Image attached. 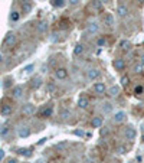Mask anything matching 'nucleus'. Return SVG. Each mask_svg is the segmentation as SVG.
<instances>
[{
    "label": "nucleus",
    "instance_id": "obj_38",
    "mask_svg": "<svg viewBox=\"0 0 144 163\" xmlns=\"http://www.w3.org/2000/svg\"><path fill=\"white\" fill-rule=\"evenodd\" d=\"M74 134H76V136H81V137L87 136V134H85V133H84L82 130H75V131H74Z\"/></svg>",
    "mask_w": 144,
    "mask_h": 163
},
{
    "label": "nucleus",
    "instance_id": "obj_26",
    "mask_svg": "<svg viewBox=\"0 0 144 163\" xmlns=\"http://www.w3.org/2000/svg\"><path fill=\"white\" fill-rule=\"evenodd\" d=\"M18 153L22 154V156H25V157H30L32 156V149H19Z\"/></svg>",
    "mask_w": 144,
    "mask_h": 163
},
{
    "label": "nucleus",
    "instance_id": "obj_21",
    "mask_svg": "<svg viewBox=\"0 0 144 163\" xmlns=\"http://www.w3.org/2000/svg\"><path fill=\"white\" fill-rule=\"evenodd\" d=\"M114 68H115L117 71H122V69L125 68V62H124V59H121V58L115 59V61H114Z\"/></svg>",
    "mask_w": 144,
    "mask_h": 163
},
{
    "label": "nucleus",
    "instance_id": "obj_44",
    "mask_svg": "<svg viewBox=\"0 0 144 163\" xmlns=\"http://www.w3.org/2000/svg\"><path fill=\"white\" fill-rule=\"evenodd\" d=\"M7 163H18V160H16V159H9Z\"/></svg>",
    "mask_w": 144,
    "mask_h": 163
},
{
    "label": "nucleus",
    "instance_id": "obj_6",
    "mask_svg": "<svg viewBox=\"0 0 144 163\" xmlns=\"http://www.w3.org/2000/svg\"><path fill=\"white\" fill-rule=\"evenodd\" d=\"M124 120H125V113H124V111H117V113H114L112 121H114L115 124H121V123H124Z\"/></svg>",
    "mask_w": 144,
    "mask_h": 163
},
{
    "label": "nucleus",
    "instance_id": "obj_34",
    "mask_svg": "<svg viewBox=\"0 0 144 163\" xmlns=\"http://www.w3.org/2000/svg\"><path fill=\"white\" fill-rule=\"evenodd\" d=\"M33 69H35V65H33V64H30V65L25 67V69H23V71H25L26 74H30V72H33Z\"/></svg>",
    "mask_w": 144,
    "mask_h": 163
},
{
    "label": "nucleus",
    "instance_id": "obj_37",
    "mask_svg": "<svg viewBox=\"0 0 144 163\" xmlns=\"http://www.w3.org/2000/svg\"><path fill=\"white\" fill-rule=\"evenodd\" d=\"M51 41H52V42H56V41H58V33H56V32H53V33L51 35Z\"/></svg>",
    "mask_w": 144,
    "mask_h": 163
},
{
    "label": "nucleus",
    "instance_id": "obj_42",
    "mask_svg": "<svg viewBox=\"0 0 144 163\" xmlns=\"http://www.w3.org/2000/svg\"><path fill=\"white\" fill-rule=\"evenodd\" d=\"M104 43H105V39H98V45L99 46H102Z\"/></svg>",
    "mask_w": 144,
    "mask_h": 163
},
{
    "label": "nucleus",
    "instance_id": "obj_27",
    "mask_svg": "<svg viewBox=\"0 0 144 163\" xmlns=\"http://www.w3.org/2000/svg\"><path fill=\"white\" fill-rule=\"evenodd\" d=\"M133 71H134L135 74H141V72L144 71V65H143L141 62H138V64H135V65H134Z\"/></svg>",
    "mask_w": 144,
    "mask_h": 163
},
{
    "label": "nucleus",
    "instance_id": "obj_18",
    "mask_svg": "<svg viewBox=\"0 0 144 163\" xmlns=\"http://www.w3.org/2000/svg\"><path fill=\"white\" fill-rule=\"evenodd\" d=\"M88 104H89V100H88V97H85V95H81V97L78 98V107H79V108H87V107H88Z\"/></svg>",
    "mask_w": 144,
    "mask_h": 163
},
{
    "label": "nucleus",
    "instance_id": "obj_47",
    "mask_svg": "<svg viewBox=\"0 0 144 163\" xmlns=\"http://www.w3.org/2000/svg\"><path fill=\"white\" fill-rule=\"evenodd\" d=\"M2 59H3V56H2V54H0V62H2Z\"/></svg>",
    "mask_w": 144,
    "mask_h": 163
},
{
    "label": "nucleus",
    "instance_id": "obj_33",
    "mask_svg": "<svg viewBox=\"0 0 144 163\" xmlns=\"http://www.w3.org/2000/svg\"><path fill=\"white\" fill-rule=\"evenodd\" d=\"M48 91H49L51 94L56 92V85H55L53 82H48Z\"/></svg>",
    "mask_w": 144,
    "mask_h": 163
},
{
    "label": "nucleus",
    "instance_id": "obj_2",
    "mask_svg": "<svg viewBox=\"0 0 144 163\" xmlns=\"http://www.w3.org/2000/svg\"><path fill=\"white\" fill-rule=\"evenodd\" d=\"M87 77H88V79L95 81V79H98V78L101 77V71H99V69H97V68H91V69H88Z\"/></svg>",
    "mask_w": 144,
    "mask_h": 163
},
{
    "label": "nucleus",
    "instance_id": "obj_40",
    "mask_svg": "<svg viewBox=\"0 0 144 163\" xmlns=\"http://www.w3.org/2000/svg\"><path fill=\"white\" fill-rule=\"evenodd\" d=\"M65 146H66V141H62V143H58V144H56L58 149H62V147H65Z\"/></svg>",
    "mask_w": 144,
    "mask_h": 163
},
{
    "label": "nucleus",
    "instance_id": "obj_20",
    "mask_svg": "<svg viewBox=\"0 0 144 163\" xmlns=\"http://www.w3.org/2000/svg\"><path fill=\"white\" fill-rule=\"evenodd\" d=\"M104 23H105L107 26L112 28V26H114V23H115V20H114V16H112L111 13H107V15H105V18H104Z\"/></svg>",
    "mask_w": 144,
    "mask_h": 163
},
{
    "label": "nucleus",
    "instance_id": "obj_24",
    "mask_svg": "<svg viewBox=\"0 0 144 163\" xmlns=\"http://www.w3.org/2000/svg\"><path fill=\"white\" fill-rule=\"evenodd\" d=\"M82 54H84V45H81V43L75 45V48H74V55H75V56H79V55H82Z\"/></svg>",
    "mask_w": 144,
    "mask_h": 163
},
{
    "label": "nucleus",
    "instance_id": "obj_35",
    "mask_svg": "<svg viewBox=\"0 0 144 163\" xmlns=\"http://www.w3.org/2000/svg\"><path fill=\"white\" fill-rule=\"evenodd\" d=\"M143 91H144V87H143V85H137V87L134 88V92H135V94H143Z\"/></svg>",
    "mask_w": 144,
    "mask_h": 163
},
{
    "label": "nucleus",
    "instance_id": "obj_7",
    "mask_svg": "<svg viewBox=\"0 0 144 163\" xmlns=\"http://www.w3.org/2000/svg\"><path fill=\"white\" fill-rule=\"evenodd\" d=\"M55 78H56V79H61V81L66 79V78H68V71H66L65 68H58V69L55 71Z\"/></svg>",
    "mask_w": 144,
    "mask_h": 163
},
{
    "label": "nucleus",
    "instance_id": "obj_19",
    "mask_svg": "<svg viewBox=\"0 0 144 163\" xmlns=\"http://www.w3.org/2000/svg\"><path fill=\"white\" fill-rule=\"evenodd\" d=\"M117 13H118L120 18H125V16L128 15V9H127L124 5H118V6H117Z\"/></svg>",
    "mask_w": 144,
    "mask_h": 163
},
{
    "label": "nucleus",
    "instance_id": "obj_15",
    "mask_svg": "<svg viewBox=\"0 0 144 163\" xmlns=\"http://www.w3.org/2000/svg\"><path fill=\"white\" fill-rule=\"evenodd\" d=\"M59 117H61L62 120H69V118L72 117V113H71L69 108H61V110H59Z\"/></svg>",
    "mask_w": 144,
    "mask_h": 163
},
{
    "label": "nucleus",
    "instance_id": "obj_14",
    "mask_svg": "<svg viewBox=\"0 0 144 163\" xmlns=\"http://www.w3.org/2000/svg\"><path fill=\"white\" fill-rule=\"evenodd\" d=\"M12 95L15 98H22L23 97V87L22 85H16L13 90H12Z\"/></svg>",
    "mask_w": 144,
    "mask_h": 163
},
{
    "label": "nucleus",
    "instance_id": "obj_17",
    "mask_svg": "<svg viewBox=\"0 0 144 163\" xmlns=\"http://www.w3.org/2000/svg\"><path fill=\"white\" fill-rule=\"evenodd\" d=\"M52 113H53V107H52V105H48V107H45V108L39 113V115L43 117V118H46V117H51Z\"/></svg>",
    "mask_w": 144,
    "mask_h": 163
},
{
    "label": "nucleus",
    "instance_id": "obj_39",
    "mask_svg": "<svg viewBox=\"0 0 144 163\" xmlns=\"http://www.w3.org/2000/svg\"><path fill=\"white\" fill-rule=\"evenodd\" d=\"M68 2H69L71 6H76V5L79 3V0H68Z\"/></svg>",
    "mask_w": 144,
    "mask_h": 163
},
{
    "label": "nucleus",
    "instance_id": "obj_3",
    "mask_svg": "<svg viewBox=\"0 0 144 163\" xmlns=\"http://www.w3.org/2000/svg\"><path fill=\"white\" fill-rule=\"evenodd\" d=\"M92 90H94V92H95V94L102 95V94L107 91V87H105V84H104V82H95V84H94V87H92Z\"/></svg>",
    "mask_w": 144,
    "mask_h": 163
},
{
    "label": "nucleus",
    "instance_id": "obj_25",
    "mask_svg": "<svg viewBox=\"0 0 144 163\" xmlns=\"http://www.w3.org/2000/svg\"><path fill=\"white\" fill-rule=\"evenodd\" d=\"M120 48H121L122 51H128V49L131 48V43H130V41H127V39H122V41L120 42Z\"/></svg>",
    "mask_w": 144,
    "mask_h": 163
},
{
    "label": "nucleus",
    "instance_id": "obj_22",
    "mask_svg": "<svg viewBox=\"0 0 144 163\" xmlns=\"http://www.w3.org/2000/svg\"><path fill=\"white\" fill-rule=\"evenodd\" d=\"M102 123H104L102 117H94V118L91 120V126H92L94 128H99V127L102 126Z\"/></svg>",
    "mask_w": 144,
    "mask_h": 163
},
{
    "label": "nucleus",
    "instance_id": "obj_29",
    "mask_svg": "<svg viewBox=\"0 0 144 163\" xmlns=\"http://www.w3.org/2000/svg\"><path fill=\"white\" fill-rule=\"evenodd\" d=\"M22 10H23V13H30V10H32V5L30 3H23L22 5Z\"/></svg>",
    "mask_w": 144,
    "mask_h": 163
},
{
    "label": "nucleus",
    "instance_id": "obj_46",
    "mask_svg": "<svg viewBox=\"0 0 144 163\" xmlns=\"http://www.w3.org/2000/svg\"><path fill=\"white\" fill-rule=\"evenodd\" d=\"M46 140H48V139H42V140H41V141H39V144H43V143H45V141H46Z\"/></svg>",
    "mask_w": 144,
    "mask_h": 163
},
{
    "label": "nucleus",
    "instance_id": "obj_16",
    "mask_svg": "<svg viewBox=\"0 0 144 163\" xmlns=\"http://www.w3.org/2000/svg\"><path fill=\"white\" fill-rule=\"evenodd\" d=\"M42 78L41 77H35V78H32V81H30V87L33 88V90H38V88H41L42 87Z\"/></svg>",
    "mask_w": 144,
    "mask_h": 163
},
{
    "label": "nucleus",
    "instance_id": "obj_5",
    "mask_svg": "<svg viewBox=\"0 0 144 163\" xmlns=\"http://www.w3.org/2000/svg\"><path fill=\"white\" fill-rule=\"evenodd\" d=\"M87 32H88L89 35H97V33L99 32V25H98L97 22H91V23H88V26H87Z\"/></svg>",
    "mask_w": 144,
    "mask_h": 163
},
{
    "label": "nucleus",
    "instance_id": "obj_36",
    "mask_svg": "<svg viewBox=\"0 0 144 163\" xmlns=\"http://www.w3.org/2000/svg\"><path fill=\"white\" fill-rule=\"evenodd\" d=\"M7 133H9V127H7V126L2 127V130H0V134H2V136H6Z\"/></svg>",
    "mask_w": 144,
    "mask_h": 163
},
{
    "label": "nucleus",
    "instance_id": "obj_45",
    "mask_svg": "<svg viewBox=\"0 0 144 163\" xmlns=\"http://www.w3.org/2000/svg\"><path fill=\"white\" fill-rule=\"evenodd\" d=\"M140 62H141V64H143V65H144V54H143V55H141V58H140Z\"/></svg>",
    "mask_w": 144,
    "mask_h": 163
},
{
    "label": "nucleus",
    "instance_id": "obj_1",
    "mask_svg": "<svg viewBox=\"0 0 144 163\" xmlns=\"http://www.w3.org/2000/svg\"><path fill=\"white\" fill-rule=\"evenodd\" d=\"M124 137H125L127 140H134V139L137 137V131H135V128L131 127V126L125 127V128H124Z\"/></svg>",
    "mask_w": 144,
    "mask_h": 163
},
{
    "label": "nucleus",
    "instance_id": "obj_23",
    "mask_svg": "<svg viewBox=\"0 0 144 163\" xmlns=\"http://www.w3.org/2000/svg\"><path fill=\"white\" fill-rule=\"evenodd\" d=\"M112 108H114V105H112L110 101H105V103L102 104V113H105V114H110V113L112 111Z\"/></svg>",
    "mask_w": 144,
    "mask_h": 163
},
{
    "label": "nucleus",
    "instance_id": "obj_32",
    "mask_svg": "<svg viewBox=\"0 0 144 163\" xmlns=\"http://www.w3.org/2000/svg\"><path fill=\"white\" fill-rule=\"evenodd\" d=\"M19 18H20L19 12H16V10H15V12H12V13H10V20H12V22H18V20H19Z\"/></svg>",
    "mask_w": 144,
    "mask_h": 163
},
{
    "label": "nucleus",
    "instance_id": "obj_8",
    "mask_svg": "<svg viewBox=\"0 0 144 163\" xmlns=\"http://www.w3.org/2000/svg\"><path fill=\"white\" fill-rule=\"evenodd\" d=\"M16 43V35L15 33H7L5 38V45L6 46H15Z\"/></svg>",
    "mask_w": 144,
    "mask_h": 163
},
{
    "label": "nucleus",
    "instance_id": "obj_49",
    "mask_svg": "<svg viewBox=\"0 0 144 163\" xmlns=\"http://www.w3.org/2000/svg\"><path fill=\"white\" fill-rule=\"evenodd\" d=\"M140 2H141V3H144V0H140Z\"/></svg>",
    "mask_w": 144,
    "mask_h": 163
},
{
    "label": "nucleus",
    "instance_id": "obj_4",
    "mask_svg": "<svg viewBox=\"0 0 144 163\" xmlns=\"http://www.w3.org/2000/svg\"><path fill=\"white\" fill-rule=\"evenodd\" d=\"M22 113H23L25 115H33V114L36 113V107H35L33 104H25V105L22 107Z\"/></svg>",
    "mask_w": 144,
    "mask_h": 163
},
{
    "label": "nucleus",
    "instance_id": "obj_31",
    "mask_svg": "<svg viewBox=\"0 0 144 163\" xmlns=\"http://www.w3.org/2000/svg\"><path fill=\"white\" fill-rule=\"evenodd\" d=\"M115 151H117L118 154H125V153H127V147L122 146V144H118L117 149H115Z\"/></svg>",
    "mask_w": 144,
    "mask_h": 163
},
{
    "label": "nucleus",
    "instance_id": "obj_13",
    "mask_svg": "<svg viewBox=\"0 0 144 163\" xmlns=\"http://www.w3.org/2000/svg\"><path fill=\"white\" fill-rule=\"evenodd\" d=\"M120 91H121L120 85H112V87H110V88H108V91H107V92H108V95H110V97H112V98H114V97H118Z\"/></svg>",
    "mask_w": 144,
    "mask_h": 163
},
{
    "label": "nucleus",
    "instance_id": "obj_10",
    "mask_svg": "<svg viewBox=\"0 0 144 163\" xmlns=\"http://www.w3.org/2000/svg\"><path fill=\"white\" fill-rule=\"evenodd\" d=\"M18 134H19V137H22V139L29 137V136H30V128H29L28 126L19 127V128H18Z\"/></svg>",
    "mask_w": 144,
    "mask_h": 163
},
{
    "label": "nucleus",
    "instance_id": "obj_9",
    "mask_svg": "<svg viewBox=\"0 0 144 163\" xmlns=\"http://www.w3.org/2000/svg\"><path fill=\"white\" fill-rule=\"evenodd\" d=\"M89 9L94 10V12H101V10H102V3H101V0H92V2L89 3Z\"/></svg>",
    "mask_w": 144,
    "mask_h": 163
},
{
    "label": "nucleus",
    "instance_id": "obj_12",
    "mask_svg": "<svg viewBox=\"0 0 144 163\" xmlns=\"http://www.w3.org/2000/svg\"><path fill=\"white\" fill-rule=\"evenodd\" d=\"M46 31H48V22L46 20H41L36 25V32L38 33H46Z\"/></svg>",
    "mask_w": 144,
    "mask_h": 163
},
{
    "label": "nucleus",
    "instance_id": "obj_41",
    "mask_svg": "<svg viewBox=\"0 0 144 163\" xmlns=\"http://www.w3.org/2000/svg\"><path fill=\"white\" fill-rule=\"evenodd\" d=\"M5 159V150H2V149H0V162H2Z\"/></svg>",
    "mask_w": 144,
    "mask_h": 163
},
{
    "label": "nucleus",
    "instance_id": "obj_43",
    "mask_svg": "<svg viewBox=\"0 0 144 163\" xmlns=\"http://www.w3.org/2000/svg\"><path fill=\"white\" fill-rule=\"evenodd\" d=\"M9 85H10V78H7V79H6V84H5V87L7 88Z\"/></svg>",
    "mask_w": 144,
    "mask_h": 163
},
{
    "label": "nucleus",
    "instance_id": "obj_30",
    "mask_svg": "<svg viewBox=\"0 0 144 163\" xmlns=\"http://www.w3.org/2000/svg\"><path fill=\"white\" fill-rule=\"evenodd\" d=\"M120 82H121V87H127L128 82H130V77L128 75H122L121 79H120Z\"/></svg>",
    "mask_w": 144,
    "mask_h": 163
},
{
    "label": "nucleus",
    "instance_id": "obj_28",
    "mask_svg": "<svg viewBox=\"0 0 144 163\" xmlns=\"http://www.w3.org/2000/svg\"><path fill=\"white\" fill-rule=\"evenodd\" d=\"M51 5H52L53 7H64L65 0H51Z\"/></svg>",
    "mask_w": 144,
    "mask_h": 163
},
{
    "label": "nucleus",
    "instance_id": "obj_48",
    "mask_svg": "<svg viewBox=\"0 0 144 163\" xmlns=\"http://www.w3.org/2000/svg\"><path fill=\"white\" fill-rule=\"evenodd\" d=\"M141 141H143V143H144V134H143V137H141Z\"/></svg>",
    "mask_w": 144,
    "mask_h": 163
},
{
    "label": "nucleus",
    "instance_id": "obj_11",
    "mask_svg": "<svg viewBox=\"0 0 144 163\" xmlns=\"http://www.w3.org/2000/svg\"><path fill=\"white\" fill-rule=\"evenodd\" d=\"M0 114H2L3 117H7L12 114V105L9 104H2V107H0Z\"/></svg>",
    "mask_w": 144,
    "mask_h": 163
}]
</instances>
